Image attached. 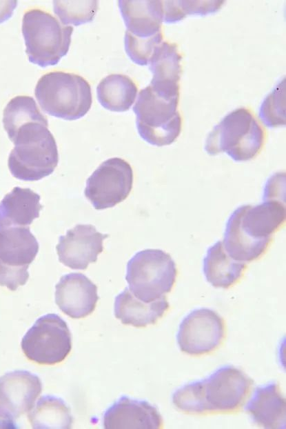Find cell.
I'll list each match as a JSON object with an SVG mask.
<instances>
[{
	"instance_id": "obj_12",
	"label": "cell",
	"mask_w": 286,
	"mask_h": 429,
	"mask_svg": "<svg viewBox=\"0 0 286 429\" xmlns=\"http://www.w3.org/2000/svg\"><path fill=\"white\" fill-rule=\"evenodd\" d=\"M225 332L223 319L208 308H197L183 318L176 335L180 350L190 355L212 352L221 343Z\"/></svg>"
},
{
	"instance_id": "obj_15",
	"label": "cell",
	"mask_w": 286,
	"mask_h": 429,
	"mask_svg": "<svg viewBox=\"0 0 286 429\" xmlns=\"http://www.w3.org/2000/svg\"><path fill=\"white\" fill-rule=\"evenodd\" d=\"M105 429H157L162 428V417L155 406L145 400L121 397L105 412Z\"/></svg>"
},
{
	"instance_id": "obj_28",
	"label": "cell",
	"mask_w": 286,
	"mask_h": 429,
	"mask_svg": "<svg viewBox=\"0 0 286 429\" xmlns=\"http://www.w3.org/2000/svg\"><path fill=\"white\" fill-rule=\"evenodd\" d=\"M54 14L63 25L91 22L99 8L98 1H54Z\"/></svg>"
},
{
	"instance_id": "obj_7",
	"label": "cell",
	"mask_w": 286,
	"mask_h": 429,
	"mask_svg": "<svg viewBox=\"0 0 286 429\" xmlns=\"http://www.w3.org/2000/svg\"><path fill=\"white\" fill-rule=\"evenodd\" d=\"M177 275L172 257L159 249L136 253L127 262L125 279L137 299L149 303L170 292Z\"/></svg>"
},
{
	"instance_id": "obj_26",
	"label": "cell",
	"mask_w": 286,
	"mask_h": 429,
	"mask_svg": "<svg viewBox=\"0 0 286 429\" xmlns=\"http://www.w3.org/2000/svg\"><path fill=\"white\" fill-rule=\"evenodd\" d=\"M39 122L48 126L47 117L40 111L34 99L19 95L12 98L3 113V124L10 139L26 123Z\"/></svg>"
},
{
	"instance_id": "obj_6",
	"label": "cell",
	"mask_w": 286,
	"mask_h": 429,
	"mask_svg": "<svg viewBox=\"0 0 286 429\" xmlns=\"http://www.w3.org/2000/svg\"><path fill=\"white\" fill-rule=\"evenodd\" d=\"M72 32V26L63 25L49 12L29 10L22 20L29 61L43 68L56 65L68 53Z\"/></svg>"
},
{
	"instance_id": "obj_20",
	"label": "cell",
	"mask_w": 286,
	"mask_h": 429,
	"mask_svg": "<svg viewBox=\"0 0 286 429\" xmlns=\"http://www.w3.org/2000/svg\"><path fill=\"white\" fill-rule=\"evenodd\" d=\"M203 271L214 287L227 288L236 283L246 268V263L232 259L223 243L216 241L209 248L203 259Z\"/></svg>"
},
{
	"instance_id": "obj_11",
	"label": "cell",
	"mask_w": 286,
	"mask_h": 429,
	"mask_svg": "<svg viewBox=\"0 0 286 429\" xmlns=\"http://www.w3.org/2000/svg\"><path fill=\"white\" fill-rule=\"evenodd\" d=\"M42 391L40 378L17 370L0 377V428H18L14 419L30 412Z\"/></svg>"
},
{
	"instance_id": "obj_17",
	"label": "cell",
	"mask_w": 286,
	"mask_h": 429,
	"mask_svg": "<svg viewBox=\"0 0 286 429\" xmlns=\"http://www.w3.org/2000/svg\"><path fill=\"white\" fill-rule=\"evenodd\" d=\"M285 398L276 382L255 388L245 407L252 420L265 428H285Z\"/></svg>"
},
{
	"instance_id": "obj_31",
	"label": "cell",
	"mask_w": 286,
	"mask_h": 429,
	"mask_svg": "<svg viewBox=\"0 0 286 429\" xmlns=\"http://www.w3.org/2000/svg\"><path fill=\"white\" fill-rule=\"evenodd\" d=\"M17 6V1H0V23L10 19Z\"/></svg>"
},
{
	"instance_id": "obj_21",
	"label": "cell",
	"mask_w": 286,
	"mask_h": 429,
	"mask_svg": "<svg viewBox=\"0 0 286 429\" xmlns=\"http://www.w3.org/2000/svg\"><path fill=\"white\" fill-rule=\"evenodd\" d=\"M40 196L30 188L15 187L0 203V222L28 226L39 217Z\"/></svg>"
},
{
	"instance_id": "obj_13",
	"label": "cell",
	"mask_w": 286,
	"mask_h": 429,
	"mask_svg": "<svg viewBox=\"0 0 286 429\" xmlns=\"http://www.w3.org/2000/svg\"><path fill=\"white\" fill-rule=\"evenodd\" d=\"M109 235L98 232L90 224H79L59 237L56 246L59 260L74 270H85L96 262L103 252V241Z\"/></svg>"
},
{
	"instance_id": "obj_8",
	"label": "cell",
	"mask_w": 286,
	"mask_h": 429,
	"mask_svg": "<svg viewBox=\"0 0 286 429\" xmlns=\"http://www.w3.org/2000/svg\"><path fill=\"white\" fill-rule=\"evenodd\" d=\"M39 247L28 226L0 222V286L15 291L25 285Z\"/></svg>"
},
{
	"instance_id": "obj_5",
	"label": "cell",
	"mask_w": 286,
	"mask_h": 429,
	"mask_svg": "<svg viewBox=\"0 0 286 429\" xmlns=\"http://www.w3.org/2000/svg\"><path fill=\"white\" fill-rule=\"evenodd\" d=\"M264 139V130L252 112L241 108L227 114L213 128L205 150L210 155L225 152L236 161H245L258 154Z\"/></svg>"
},
{
	"instance_id": "obj_2",
	"label": "cell",
	"mask_w": 286,
	"mask_h": 429,
	"mask_svg": "<svg viewBox=\"0 0 286 429\" xmlns=\"http://www.w3.org/2000/svg\"><path fill=\"white\" fill-rule=\"evenodd\" d=\"M48 126L29 122L10 139L14 148L8 165L14 177L26 181L40 180L53 172L59 161L57 146Z\"/></svg>"
},
{
	"instance_id": "obj_3",
	"label": "cell",
	"mask_w": 286,
	"mask_h": 429,
	"mask_svg": "<svg viewBox=\"0 0 286 429\" xmlns=\"http://www.w3.org/2000/svg\"><path fill=\"white\" fill-rule=\"evenodd\" d=\"M179 93L156 88L142 89L133 107L136 128L148 143L163 146L172 143L181 131L182 119L177 110Z\"/></svg>"
},
{
	"instance_id": "obj_19",
	"label": "cell",
	"mask_w": 286,
	"mask_h": 429,
	"mask_svg": "<svg viewBox=\"0 0 286 429\" xmlns=\"http://www.w3.org/2000/svg\"><path fill=\"white\" fill-rule=\"evenodd\" d=\"M168 308L165 296L146 303L137 299L128 288H125L115 298L114 312L122 323L142 328L154 324Z\"/></svg>"
},
{
	"instance_id": "obj_25",
	"label": "cell",
	"mask_w": 286,
	"mask_h": 429,
	"mask_svg": "<svg viewBox=\"0 0 286 429\" xmlns=\"http://www.w3.org/2000/svg\"><path fill=\"white\" fill-rule=\"evenodd\" d=\"M33 428H71L73 417L70 407L61 398L42 396L28 415Z\"/></svg>"
},
{
	"instance_id": "obj_30",
	"label": "cell",
	"mask_w": 286,
	"mask_h": 429,
	"mask_svg": "<svg viewBox=\"0 0 286 429\" xmlns=\"http://www.w3.org/2000/svg\"><path fill=\"white\" fill-rule=\"evenodd\" d=\"M162 32L146 39L137 38L125 31L124 37L125 50L130 59L140 66L148 64L155 48L161 43Z\"/></svg>"
},
{
	"instance_id": "obj_27",
	"label": "cell",
	"mask_w": 286,
	"mask_h": 429,
	"mask_svg": "<svg viewBox=\"0 0 286 429\" xmlns=\"http://www.w3.org/2000/svg\"><path fill=\"white\" fill-rule=\"evenodd\" d=\"M224 3V1H163V21L175 23L187 14L203 16L214 13Z\"/></svg>"
},
{
	"instance_id": "obj_22",
	"label": "cell",
	"mask_w": 286,
	"mask_h": 429,
	"mask_svg": "<svg viewBox=\"0 0 286 429\" xmlns=\"http://www.w3.org/2000/svg\"><path fill=\"white\" fill-rule=\"evenodd\" d=\"M270 241L254 239L243 231L241 226L238 207L227 220L222 243L225 251L232 259L245 263L260 257L266 250Z\"/></svg>"
},
{
	"instance_id": "obj_14",
	"label": "cell",
	"mask_w": 286,
	"mask_h": 429,
	"mask_svg": "<svg viewBox=\"0 0 286 429\" xmlns=\"http://www.w3.org/2000/svg\"><path fill=\"white\" fill-rule=\"evenodd\" d=\"M55 288L57 305L71 318H84L94 310L99 299L97 286L83 274L62 276Z\"/></svg>"
},
{
	"instance_id": "obj_9",
	"label": "cell",
	"mask_w": 286,
	"mask_h": 429,
	"mask_svg": "<svg viewBox=\"0 0 286 429\" xmlns=\"http://www.w3.org/2000/svg\"><path fill=\"white\" fill-rule=\"evenodd\" d=\"M21 349L30 361L41 365L63 361L72 348L67 323L56 314L39 317L23 336Z\"/></svg>"
},
{
	"instance_id": "obj_24",
	"label": "cell",
	"mask_w": 286,
	"mask_h": 429,
	"mask_svg": "<svg viewBox=\"0 0 286 429\" xmlns=\"http://www.w3.org/2000/svg\"><path fill=\"white\" fill-rule=\"evenodd\" d=\"M182 57L176 43L163 42L157 46L149 60L153 74L151 84L177 86L182 73Z\"/></svg>"
},
{
	"instance_id": "obj_10",
	"label": "cell",
	"mask_w": 286,
	"mask_h": 429,
	"mask_svg": "<svg viewBox=\"0 0 286 429\" xmlns=\"http://www.w3.org/2000/svg\"><path fill=\"white\" fill-rule=\"evenodd\" d=\"M132 183L133 171L130 163L121 158H110L87 179L85 195L96 210H103L124 201Z\"/></svg>"
},
{
	"instance_id": "obj_1",
	"label": "cell",
	"mask_w": 286,
	"mask_h": 429,
	"mask_svg": "<svg viewBox=\"0 0 286 429\" xmlns=\"http://www.w3.org/2000/svg\"><path fill=\"white\" fill-rule=\"evenodd\" d=\"M253 384L241 370L227 365L203 379L178 388L172 400L177 409L185 413H229L243 405Z\"/></svg>"
},
{
	"instance_id": "obj_18",
	"label": "cell",
	"mask_w": 286,
	"mask_h": 429,
	"mask_svg": "<svg viewBox=\"0 0 286 429\" xmlns=\"http://www.w3.org/2000/svg\"><path fill=\"white\" fill-rule=\"evenodd\" d=\"M118 4L126 31L132 36L146 39L161 32L163 1H119Z\"/></svg>"
},
{
	"instance_id": "obj_29",
	"label": "cell",
	"mask_w": 286,
	"mask_h": 429,
	"mask_svg": "<svg viewBox=\"0 0 286 429\" xmlns=\"http://www.w3.org/2000/svg\"><path fill=\"white\" fill-rule=\"evenodd\" d=\"M259 117L267 127L285 126V79L279 82L262 103Z\"/></svg>"
},
{
	"instance_id": "obj_23",
	"label": "cell",
	"mask_w": 286,
	"mask_h": 429,
	"mask_svg": "<svg viewBox=\"0 0 286 429\" xmlns=\"http://www.w3.org/2000/svg\"><path fill=\"white\" fill-rule=\"evenodd\" d=\"M137 86L127 76L110 74L99 82L96 88L97 99L101 105L112 112H125L134 103Z\"/></svg>"
},
{
	"instance_id": "obj_4",
	"label": "cell",
	"mask_w": 286,
	"mask_h": 429,
	"mask_svg": "<svg viewBox=\"0 0 286 429\" xmlns=\"http://www.w3.org/2000/svg\"><path fill=\"white\" fill-rule=\"evenodd\" d=\"M34 94L44 112L69 121L85 115L92 103L89 83L80 75L63 71L43 74L37 81Z\"/></svg>"
},
{
	"instance_id": "obj_16",
	"label": "cell",
	"mask_w": 286,
	"mask_h": 429,
	"mask_svg": "<svg viewBox=\"0 0 286 429\" xmlns=\"http://www.w3.org/2000/svg\"><path fill=\"white\" fill-rule=\"evenodd\" d=\"M285 214L282 197H263V202L255 206H240L241 226L254 239H271V235L285 222Z\"/></svg>"
}]
</instances>
